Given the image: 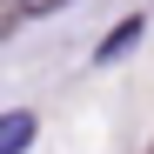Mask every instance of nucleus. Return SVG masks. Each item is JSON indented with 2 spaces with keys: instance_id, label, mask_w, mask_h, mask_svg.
Masks as SVG:
<instances>
[{
  "instance_id": "obj_1",
  "label": "nucleus",
  "mask_w": 154,
  "mask_h": 154,
  "mask_svg": "<svg viewBox=\"0 0 154 154\" xmlns=\"http://www.w3.org/2000/svg\"><path fill=\"white\" fill-rule=\"evenodd\" d=\"M134 40H141V20H121V34H107V40H100V47H94V60L107 67V60H121L127 47H134Z\"/></svg>"
},
{
  "instance_id": "obj_2",
  "label": "nucleus",
  "mask_w": 154,
  "mask_h": 154,
  "mask_svg": "<svg viewBox=\"0 0 154 154\" xmlns=\"http://www.w3.org/2000/svg\"><path fill=\"white\" fill-rule=\"evenodd\" d=\"M34 141V114H7V127H0V154H27Z\"/></svg>"
},
{
  "instance_id": "obj_3",
  "label": "nucleus",
  "mask_w": 154,
  "mask_h": 154,
  "mask_svg": "<svg viewBox=\"0 0 154 154\" xmlns=\"http://www.w3.org/2000/svg\"><path fill=\"white\" fill-rule=\"evenodd\" d=\"M14 7V20H27V14H47V7H60V0H7Z\"/></svg>"
}]
</instances>
